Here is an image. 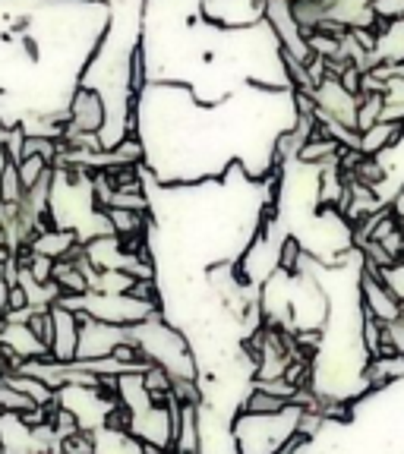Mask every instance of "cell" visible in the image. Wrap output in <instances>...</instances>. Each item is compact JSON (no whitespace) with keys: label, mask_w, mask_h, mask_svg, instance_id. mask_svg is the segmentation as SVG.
I'll list each match as a JSON object with an SVG mask.
<instances>
[{"label":"cell","mask_w":404,"mask_h":454,"mask_svg":"<svg viewBox=\"0 0 404 454\" xmlns=\"http://www.w3.org/2000/svg\"><path fill=\"white\" fill-rule=\"evenodd\" d=\"M22 196H26V186H22L20 168L16 161H7L0 170V206H20Z\"/></svg>","instance_id":"6"},{"label":"cell","mask_w":404,"mask_h":454,"mask_svg":"<svg viewBox=\"0 0 404 454\" xmlns=\"http://www.w3.org/2000/svg\"><path fill=\"white\" fill-rule=\"evenodd\" d=\"M51 454H60V451H51Z\"/></svg>","instance_id":"12"},{"label":"cell","mask_w":404,"mask_h":454,"mask_svg":"<svg viewBox=\"0 0 404 454\" xmlns=\"http://www.w3.org/2000/svg\"><path fill=\"white\" fill-rule=\"evenodd\" d=\"M26 325L32 328V334L42 340L44 348H48V354H51V340H54V316H51V309H32V312H28Z\"/></svg>","instance_id":"10"},{"label":"cell","mask_w":404,"mask_h":454,"mask_svg":"<svg viewBox=\"0 0 404 454\" xmlns=\"http://www.w3.org/2000/svg\"><path fill=\"white\" fill-rule=\"evenodd\" d=\"M291 404H294V401H284V397L269 395V391L250 385V391L243 395V401H241V413H253V417H275V413L288 411Z\"/></svg>","instance_id":"5"},{"label":"cell","mask_w":404,"mask_h":454,"mask_svg":"<svg viewBox=\"0 0 404 454\" xmlns=\"http://www.w3.org/2000/svg\"><path fill=\"white\" fill-rule=\"evenodd\" d=\"M16 168H20L22 186H26V190H32L38 180L48 177L51 170H54V164H51L48 158H42V155H28V158H22V161H16Z\"/></svg>","instance_id":"8"},{"label":"cell","mask_w":404,"mask_h":454,"mask_svg":"<svg viewBox=\"0 0 404 454\" xmlns=\"http://www.w3.org/2000/svg\"><path fill=\"white\" fill-rule=\"evenodd\" d=\"M67 117H70V127L79 133H101L107 123V101L105 95L89 82L73 85L70 98H67Z\"/></svg>","instance_id":"1"},{"label":"cell","mask_w":404,"mask_h":454,"mask_svg":"<svg viewBox=\"0 0 404 454\" xmlns=\"http://www.w3.org/2000/svg\"><path fill=\"white\" fill-rule=\"evenodd\" d=\"M28 407H36V401L26 397L22 391H16L7 379L0 376V413H22Z\"/></svg>","instance_id":"9"},{"label":"cell","mask_w":404,"mask_h":454,"mask_svg":"<svg viewBox=\"0 0 404 454\" xmlns=\"http://www.w3.org/2000/svg\"><path fill=\"white\" fill-rule=\"evenodd\" d=\"M28 249L60 262V259H70L83 249V237L73 227H44L42 234H36V240L28 243Z\"/></svg>","instance_id":"4"},{"label":"cell","mask_w":404,"mask_h":454,"mask_svg":"<svg viewBox=\"0 0 404 454\" xmlns=\"http://www.w3.org/2000/svg\"><path fill=\"white\" fill-rule=\"evenodd\" d=\"M79 354L76 360H101V356H111L114 348L121 340L130 338V325H114V322H101L95 316H85L79 312Z\"/></svg>","instance_id":"2"},{"label":"cell","mask_w":404,"mask_h":454,"mask_svg":"<svg viewBox=\"0 0 404 454\" xmlns=\"http://www.w3.org/2000/svg\"><path fill=\"white\" fill-rule=\"evenodd\" d=\"M383 114H385V101L383 95H360L357 98V129H369V127H376L379 121H383Z\"/></svg>","instance_id":"7"},{"label":"cell","mask_w":404,"mask_h":454,"mask_svg":"<svg viewBox=\"0 0 404 454\" xmlns=\"http://www.w3.org/2000/svg\"><path fill=\"white\" fill-rule=\"evenodd\" d=\"M51 316H54V340H51V360L57 363H76L79 354V312L67 309V306L54 303L51 306Z\"/></svg>","instance_id":"3"},{"label":"cell","mask_w":404,"mask_h":454,"mask_svg":"<svg viewBox=\"0 0 404 454\" xmlns=\"http://www.w3.org/2000/svg\"><path fill=\"white\" fill-rule=\"evenodd\" d=\"M60 454H95V433L92 429H76L73 435L57 442Z\"/></svg>","instance_id":"11"}]
</instances>
